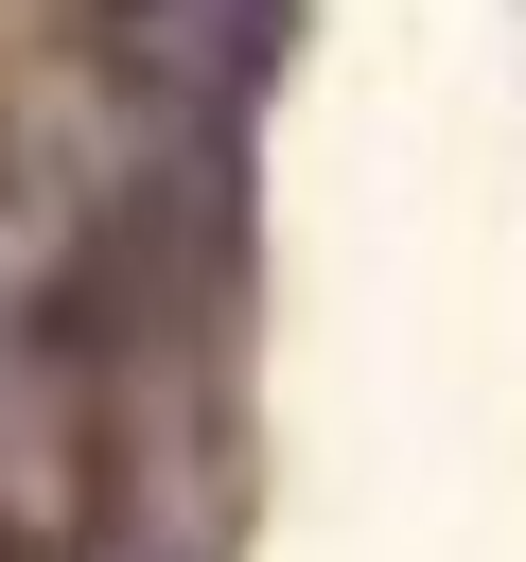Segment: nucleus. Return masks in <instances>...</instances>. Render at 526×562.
I'll return each instance as SVG.
<instances>
[{"label":"nucleus","mask_w":526,"mask_h":562,"mask_svg":"<svg viewBox=\"0 0 526 562\" xmlns=\"http://www.w3.org/2000/svg\"><path fill=\"white\" fill-rule=\"evenodd\" d=\"M88 562H140V544H88Z\"/></svg>","instance_id":"2"},{"label":"nucleus","mask_w":526,"mask_h":562,"mask_svg":"<svg viewBox=\"0 0 526 562\" xmlns=\"http://www.w3.org/2000/svg\"><path fill=\"white\" fill-rule=\"evenodd\" d=\"M35 334H53V246L18 228V193H0V386L35 369Z\"/></svg>","instance_id":"1"}]
</instances>
